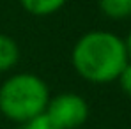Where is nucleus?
<instances>
[{
    "mask_svg": "<svg viewBox=\"0 0 131 129\" xmlns=\"http://www.w3.org/2000/svg\"><path fill=\"white\" fill-rule=\"evenodd\" d=\"M101 13L115 21L131 16V0H97Z\"/></svg>",
    "mask_w": 131,
    "mask_h": 129,
    "instance_id": "obj_5",
    "label": "nucleus"
},
{
    "mask_svg": "<svg viewBox=\"0 0 131 129\" xmlns=\"http://www.w3.org/2000/svg\"><path fill=\"white\" fill-rule=\"evenodd\" d=\"M46 113L62 129H76L87 120L89 106L82 96L67 92L50 99Z\"/></svg>",
    "mask_w": 131,
    "mask_h": 129,
    "instance_id": "obj_3",
    "label": "nucleus"
},
{
    "mask_svg": "<svg viewBox=\"0 0 131 129\" xmlns=\"http://www.w3.org/2000/svg\"><path fill=\"white\" fill-rule=\"evenodd\" d=\"M124 46H126V53H128V58L131 62V32L128 34V37L124 39Z\"/></svg>",
    "mask_w": 131,
    "mask_h": 129,
    "instance_id": "obj_9",
    "label": "nucleus"
},
{
    "mask_svg": "<svg viewBox=\"0 0 131 129\" xmlns=\"http://www.w3.org/2000/svg\"><path fill=\"white\" fill-rule=\"evenodd\" d=\"M117 80H119V85L122 88V92L128 94V96H131V62L126 64V67L122 69V73L119 74Z\"/></svg>",
    "mask_w": 131,
    "mask_h": 129,
    "instance_id": "obj_8",
    "label": "nucleus"
},
{
    "mask_svg": "<svg viewBox=\"0 0 131 129\" xmlns=\"http://www.w3.org/2000/svg\"><path fill=\"white\" fill-rule=\"evenodd\" d=\"M20 2L25 7V11L34 16L53 14L66 4V0H20Z\"/></svg>",
    "mask_w": 131,
    "mask_h": 129,
    "instance_id": "obj_6",
    "label": "nucleus"
},
{
    "mask_svg": "<svg viewBox=\"0 0 131 129\" xmlns=\"http://www.w3.org/2000/svg\"><path fill=\"white\" fill-rule=\"evenodd\" d=\"M48 101L50 94L46 83L30 73L11 76L0 88V111L9 120L20 124L46 111Z\"/></svg>",
    "mask_w": 131,
    "mask_h": 129,
    "instance_id": "obj_2",
    "label": "nucleus"
},
{
    "mask_svg": "<svg viewBox=\"0 0 131 129\" xmlns=\"http://www.w3.org/2000/svg\"><path fill=\"white\" fill-rule=\"evenodd\" d=\"M20 58L18 44L14 43L9 36L0 34V73L13 69Z\"/></svg>",
    "mask_w": 131,
    "mask_h": 129,
    "instance_id": "obj_4",
    "label": "nucleus"
},
{
    "mask_svg": "<svg viewBox=\"0 0 131 129\" xmlns=\"http://www.w3.org/2000/svg\"><path fill=\"white\" fill-rule=\"evenodd\" d=\"M128 62L124 39L112 32H87L73 48V65L76 73L92 83H110L117 80Z\"/></svg>",
    "mask_w": 131,
    "mask_h": 129,
    "instance_id": "obj_1",
    "label": "nucleus"
},
{
    "mask_svg": "<svg viewBox=\"0 0 131 129\" xmlns=\"http://www.w3.org/2000/svg\"><path fill=\"white\" fill-rule=\"evenodd\" d=\"M23 129H62L46 111H43L41 115L30 119L28 122L23 124Z\"/></svg>",
    "mask_w": 131,
    "mask_h": 129,
    "instance_id": "obj_7",
    "label": "nucleus"
}]
</instances>
